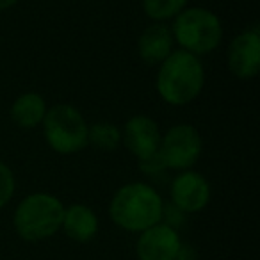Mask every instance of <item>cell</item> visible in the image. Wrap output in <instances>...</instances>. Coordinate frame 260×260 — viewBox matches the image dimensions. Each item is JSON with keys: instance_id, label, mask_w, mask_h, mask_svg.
Wrapping results in <instances>:
<instances>
[{"instance_id": "6da1fadb", "label": "cell", "mask_w": 260, "mask_h": 260, "mask_svg": "<svg viewBox=\"0 0 260 260\" xmlns=\"http://www.w3.org/2000/svg\"><path fill=\"white\" fill-rule=\"evenodd\" d=\"M164 200L157 189L145 182H130L114 192L109 203L112 223L130 234L143 230L162 221Z\"/></svg>"}, {"instance_id": "7a4b0ae2", "label": "cell", "mask_w": 260, "mask_h": 260, "mask_svg": "<svg viewBox=\"0 0 260 260\" xmlns=\"http://www.w3.org/2000/svg\"><path fill=\"white\" fill-rule=\"evenodd\" d=\"M205 70L198 55L173 50L159 64L155 87L168 105L182 107L194 102L203 91Z\"/></svg>"}, {"instance_id": "3957f363", "label": "cell", "mask_w": 260, "mask_h": 260, "mask_svg": "<svg viewBox=\"0 0 260 260\" xmlns=\"http://www.w3.org/2000/svg\"><path fill=\"white\" fill-rule=\"evenodd\" d=\"M64 205L54 194L32 192L18 203L13 216L16 234L29 242H40L61 230Z\"/></svg>"}, {"instance_id": "277c9868", "label": "cell", "mask_w": 260, "mask_h": 260, "mask_svg": "<svg viewBox=\"0 0 260 260\" xmlns=\"http://www.w3.org/2000/svg\"><path fill=\"white\" fill-rule=\"evenodd\" d=\"M171 34L180 50L192 55H205L216 50L223 40L219 16L205 8H185L173 18Z\"/></svg>"}, {"instance_id": "5b68a950", "label": "cell", "mask_w": 260, "mask_h": 260, "mask_svg": "<svg viewBox=\"0 0 260 260\" xmlns=\"http://www.w3.org/2000/svg\"><path fill=\"white\" fill-rule=\"evenodd\" d=\"M41 125L47 145L61 155H72L87 146L89 125L84 119L82 112L73 105H52L47 109Z\"/></svg>"}, {"instance_id": "8992f818", "label": "cell", "mask_w": 260, "mask_h": 260, "mask_svg": "<svg viewBox=\"0 0 260 260\" xmlns=\"http://www.w3.org/2000/svg\"><path fill=\"white\" fill-rule=\"evenodd\" d=\"M203 152V141L196 126L180 123L168 130L160 139L159 153L168 170H191Z\"/></svg>"}, {"instance_id": "52a82bcc", "label": "cell", "mask_w": 260, "mask_h": 260, "mask_svg": "<svg viewBox=\"0 0 260 260\" xmlns=\"http://www.w3.org/2000/svg\"><path fill=\"white\" fill-rule=\"evenodd\" d=\"M210 184L202 173L184 170L173 178L170 187L171 203L184 214H194L203 210L210 202Z\"/></svg>"}, {"instance_id": "ba28073f", "label": "cell", "mask_w": 260, "mask_h": 260, "mask_svg": "<svg viewBox=\"0 0 260 260\" xmlns=\"http://www.w3.org/2000/svg\"><path fill=\"white\" fill-rule=\"evenodd\" d=\"M180 246L182 239L177 228L160 221L139 234L136 255L138 260H175Z\"/></svg>"}, {"instance_id": "9c48e42d", "label": "cell", "mask_w": 260, "mask_h": 260, "mask_svg": "<svg viewBox=\"0 0 260 260\" xmlns=\"http://www.w3.org/2000/svg\"><path fill=\"white\" fill-rule=\"evenodd\" d=\"M226 64L234 77L249 80L260 70V34L258 30H242L230 41Z\"/></svg>"}, {"instance_id": "30bf717a", "label": "cell", "mask_w": 260, "mask_h": 260, "mask_svg": "<svg viewBox=\"0 0 260 260\" xmlns=\"http://www.w3.org/2000/svg\"><path fill=\"white\" fill-rule=\"evenodd\" d=\"M160 128L153 118L146 114H136L126 119L121 130V141L138 160L152 157L159 152L160 146Z\"/></svg>"}, {"instance_id": "8fae6325", "label": "cell", "mask_w": 260, "mask_h": 260, "mask_svg": "<svg viewBox=\"0 0 260 260\" xmlns=\"http://www.w3.org/2000/svg\"><path fill=\"white\" fill-rule=\"evenodd\" d=\"M173 34L164 23H153L146 27L138 40V54L143 62L150 66H159L173 52Z\"/></svg>"}, {"instance_id": "7c38bea8", "label": "cell", "mask_w": 260, "mask_h": 260, "mask_svg": "<svg viewBox=\"0 0 260 260\" xmlns=\"http://www.w3.org/2000/svg\"><path fill=\"white\" fill-rule=\"evenodd\" d=\"M61 228L72 241L75 242H89L98 234V216L91 207L84 203H73L64 207Z\"/></svg>"}, {"instance_id": "4fadbf2b", "label": "cell", "mask_w": 260, "mask_h": 260, "mask_svg": "<svg viewBox=\"0 0 260 260\" xmlns=\"http://www.w3.org/2000/svg\"><path fill=\"white\" fill-rule=\"evenodd\" d=\"M47 102L40 93H23L13 102L11 105V119L15 121V125H18L20 128H36L38 125H41L45 114H47Z\"/></svg>"}, {"instance_id": "5bb4252c", "label": "cell", "mask_w": 260, "mask_h": 260, "mask_svg": "<svg viewBox=\"0 0 260 260\" xmlns=\"http://www.w3.org/2000/svg\"><path fill=\"white\" fill-rule=\"evenodd\" d=\"M121 143V130L112 123H94L89 126V134H87V145L100 152H112L118 148Z\"/></svg>"}, {"instance_id": "9a60e30c", "label": "cell", "mask_w": 260, "mask_h": 260, "mask_svg": "<svg viewBox=\"0 0 260 260\" xmlns=\"http://www.w3.org/2000/svg\"><path fill=\"white\" fill-rule=\"evenodd\" d=\"M187 2L189 0H143V11L155 23H164L185 9Z\"/></svg>"}, {"instance_id": "2e32d148", "label": "cell", "mask_w": 260, "mask_h": 260, "mask_svg": "<svg viewBox=\"0 0 260 260\" xmlns=\"http://www.w3.org/2000/svg\"><path fill=\"white\" fill-rule=\"evenodd\" d=\"M15 189H16L15 173H13L8 164H4L0 160V209L11 202L13 194H15Z\"/></svg>"}, {"instance_id": "e0dca14e", "label": "cell", "mask_w": 260, "mask_h": 260, "mask_svg": "<svg viewBox=\"0 0 260 260\" xmlns=\"http://www.w3.org/2000/svg\"><path fill=\"white\" fill-rule=\"evenodd\" d=\"M138 162H139V168H141L143 173H148V175H157V173H160V171L168 170L159 152L153 153L152 157H146V159H143V160H138Z\"/></svg>"}, {"instance_id": "ac0fdd59", "label": "cell", "mask_w": 260, "mask_h": 260, "mask_svg": "<svg viewBox=\"0 0 260 260\" xmlns=\"http://www.w3.org/2000/svg\"><path fill=\"white\" fill-rule=\"evenodd\" d=\"M175 260H196V251L191 248V246H184L182 244L180 246V251H178V255H177V258Z\"/></svg>"}, {"instance_id": "d6986e66", "label": "cell", "mask_w": 260, "mask_h": 260, "mask_svg": "<svg viewBox=\"0 0 260 260\" xmlns=\"http://www.w3.org/2000/svg\"><path fill=\"white\" fill-rule=\"evenodd\" d=\"M18 0H0V11H6V9L13 8Z\"/></svg>"}]
</instances>
